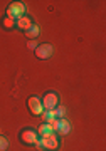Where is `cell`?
I'll list each match as a JSON object with an SVG mask.
<instances>
[{"mask_svg": "<svg viewBox=\"0 0 106 151\" xmlns=\"http://www.w3.org/2000/svg\"><path fill=\"white\" fill-rule=\"evenodd\" d=\"M29 109L32 111V114L34 116H41V114L44 113L42 111V103H41V99H39L37 96H30L29 97Z\"/></svg>", "mask_w": 106, "mask_h": 151, "instance_id": "cell-5", "label": "cell"}, {"mask_svg": "<svg viewBox=\"0 0 106 151\" xmlns=\"http://www.w3.org/2000/svg\"><path fill=\"white\" fill-rule=\"evenodd\" d=\"M54 114H56V118H61V119H62V116L66 114V109H64L62 106H57V108H56V111H54Z\"/></svg>", "mask_w": 106, "mask_h": 151, "instance_id": "cell-11", "label": "cell"}, {"mask_svg": "<svg viewBox=\"0 0 106 151\" xmlns=\"http://www.w3.org/2000/svg\"><path fill=\"white\" fill-rule=\"evenodd\" d=\"M54 133V129H52V126L51 124H41V128H39V134H41V138L42 136H47V134H52Z\"/></svg>", "mask_w": 106, "mask_h": 151, "instance_id": "cell-8", "label": "cell"}, {"mask_svg": "<svg viewBox=\"0 0 106 151\" xmlns=\"http://www.w3.org/2000/svg\"><path fill=\"white\" fill-rule=\"evenodd\" d=\"M24 14H25V5L22 2H12L7 9V17L12 20H19L20 17H24Z\"/></svg>", "mask_w": 106, "mask_h": 151, "instance_id": "cell-1", "label": "cell"}, {"mask_svg": "<svg viewBox=\"0 0 106 151\" xmlns=\"http://www.w3.org/2000/svg\"><path fill=\"white\" fill-rule=\"evenodd\" d=\"M9 148V141L5 136H0V151H5Z\"/></svg>", "mask_w": 106, "mask_h": 151, "instance_id": "cell-10", "label": "cell"}, {"mask_svg": "<svg viewBox=\"0 0 106 151\" xmlns=\"http://www.w3.org/2000/svg\"><path fill=\"white\" fill-rule=\"evenodd\" d=\"M15 25H17V29H20V30H29L34 24H32L30 17L24 15V17H20L19 20H15Z\"/></svg>", "mask_w": 106, "mask_h": 151, "instance_id": "cell-7", "label": "cell"}, {"mask_svg": "<svg viewBox=\"0 0 106 151\" xmlns=\"http://www.w3.org/2000/svg\"><path fill=\"white\" fill-rule=\"evenodd\" d=\"M52 52H54V49H52V45L51 44H39L37 45V49H36V55H37L39 59H49L51 55H52Z\"/></svg>", "mask_w": 106, "mask_h": 151, "instance_id": "cell-3", "label": "cell"}, {"mask_svg": "<svg viewBox=\"0 0 106 151\" xmlns=\"http://www.w3.org/2000/svg\"><path fill=\"white\" fill-rule=\"evenodd\" d=\"M41 143H42V148L44 150H57L59 146V141L56 138V134H47V136H42L41 138Z\"/></svg>", "mask_w": 106, "mask_h": 151, "instance_id": "cell-4", "label": "cell"}, {"mask_svg": "<svg viewBox=\"0 0 106 151\" xmlns=\"http://www.w3.org/2000/svg\"><path fill=\"white\" fill-rule=\"evenodd\" d=\"M37 133L36 131H32V129H24L20 133V139L22 143H25V145H34L36 141H37Z\"/></svg>", "mask_w": 106, "mask_h": 151, "instance_id": "cell-6", "label": "cell"}, {"mask_svg": "<svg viewBox=\"0 0 106 151\" xmlns=\"http://www.w3.org/2000/svg\"><path fill=\"white\" fill-rule=\"evenodd\" d=\"M57 101H59V97L56 92H47L46 96L42 97V108L46 109V111H54V109L57 108Z\"/></svg>", "mask_w": 106, "mask_h": 151, "instance_id": "cell-2", "label": "cell"}, {"mask_svg": "<svg viewBox=\"0 0 106 151\" xmlns=\"http://www.w3.org/2000/svg\"><path fill=\"white\" fill-rule=\"evenodd\" d=\"M27 47H29V49H37V42H36V40H29Z\"/></svg>", "mask_w": 106, "mask_h": 151, "instance_id": "cell-13", "label": "cell"}, {"mask_svg": "<svg viewBox=\"0 0 106 151\" xmlns=\"http://www.w3.org/2000/svg\"><path fill=\"white\" fill-rule=\"evenodd\" d=\"M25 35H27L29 39H32V40H34V39L39 35V27H37V25H32L29 30H25Z\"/></svg>", "mask_w": 106, "mask_h": 151, "instance_id": "cell-9", "label": "cell"}, {"mask_svg": "<svg viewBox=\"0 0 106 151\" xmlns=\"http://www.w3.org/2000/svg\"><path fill=\"white\" fill-rule=\"evenodd\" d=\"M4 25H5L7 29H12L14 25H15V20H12V19H9V17H5V20H4Z\"/></svg>", "mask_w": 106, "mask_h": 151, "instance_id": "cell-12", "label": "cell"}]
</instances>
